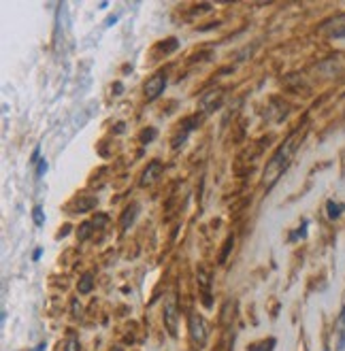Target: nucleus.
<instances>
[{"label":"nucleus","instance_id":"nucleus-1","mask_svg":"<svg viewBox=\"0 0 345 351\" xmlns=\"http://www.w3.org/2000/svg\"><path fill=\"white\" fill-rule=\"evenodd\" d=\"M300 139H303V137H300V130L292 132L290 137H288V141L283 143V145L277 149L275 156L271 158L269 166H267V172H265V188H267V190H271L273 185L277 183V179L283 174V170L288 168V164H290V160L294 158V151H296Z\"/></svg>","mask_w":345,"mask_h":351},{"label":"nucleus","instance_id":"nucleus-2","mask_svg":"<svg viewBox=\"0 0 345 351\" xmlns=\"http://www.w3.org/2000/svg\"><path fill=\"white\" fill-rule=\"evenodd\" d=\"M320 32L326 34V36H345V15H337V17H330L326 19L322 26H320Z\"/></svg>","mask_w":345,"mask_h":351},{"label":"nucleus","instance_id":"nucleus-3","mask_svg":"<svg viewBox=\"0 0 345 351\" xmlns=\"http://www.w3.org/2000/svg\"><path fill=\"white\" fill-rule=\"evenodd\" d=\"M190 334H192V340L196 343V347H205V343H207V326H205V322H202V317H198V315L190 317Z\"/></svg>","mask_w":345,"mask_h":351},{"label":"nucleus","instance_id":"nucleus-4","mask_svg":"<svg viewBox=\"0 0 345 351\" xmlns=\"http://www.w3.org/2000/svg\"><path fill=\"white\" fill-rule=\"evenodd\" d=\"M164 87H166V75L164 73H156L145 83V98L147 100H156L162 92H164Z\"/></svg>","mask_w":345,"mask_h":351},{"label":"nucleus","instance_id":"nucleus-5","mask_svg":"<svg viewBox=\"0 0 345 351\" xmlns=\"http://www.w3.org/2000/svg\"><path fill=\"white\" fill-rule=\"evenodd\" d=\"M160 168H162V164L158 162V160H154V162H149V166L145 168V172H143V177H141V185H149L151 181H156L158 179V174H160Z\"/></svg>","mask_w":345,"mask_h":351},{"label":"nucleus","instance_id":"nucleus-6","mask_svg":"<svg viewBox=\"0 0 345 351\" xmlns=\"http://www.w3.org/2000/svg\"><path fill=\"white\" fill-rule=\"evenodd\" d=\"M164 322H166L168 332L175 336L177 334V311H175V304H166V309H164Z\"/></svg>","mask_w":345,"mask_h":351},{"label":"nucleus","instance_id":"nucleus-7","mask_svg":"<svg viewBox=\"0 0 345 351\" xmlns=\"http://www.w3.org/2000/svg\"><path fill=\"white\" fill-rule=\"evenodd\" d=\"M137 213H139V206L135 204L133 209H128L124 215H121V230H128V226L135 222V217H137Z\"/></svg>","mask_w":345,"mask_h":351},{"label":"nucleus","instance_id":"nucleus-8","mask_svg":"<svg viewBox=\"0 0 345 351\" xmlns=\"http://www.w3.org/2000/svg\"><path fill=\"white\" fill-rule=\"evenodd\" d=\"M92 281H94V277L90 275V273H85L83 277H81V281H79V292L81 294H88L90 290H92Z\"/></svg>","mask_w":345,"mask_h":351},{"label":"nucleus","instance_id":"nucleus-9","mask_svg":"<svg viewBox=\"0 0 345 351\" xmlns=\"http://www.w3.org/2000/svg\"><path fill=\"white\" fill-rule=\"evenodd\" d=\"M343 209H345V206H341V204H337V202H328V204H326V213H328L330 220H337L339 215L343 213Z\"/></svg>","mask_w":345,"mask_h":351},{"label":"nucleus","instance_id":"nucleus-10","mask_svg":"<svg viewBox=\"0 0 345 351\" xmlns=\"http://www.w3.org/2000/svg\"><path fill=\"white\" fill-rule=\"evenodd\" d=\"M273 347H275V338H267V340H262L260 345L249 347L247 351H273Z\"/></svg>","mask_w":345,"mask_h":351},{"label":"nucleus","instance_id":"nucleus-11","mask_svg":"<svg viewBox=\"0 0 345 351\" xmlns=\"http://www.w3.org/2000/svg\"><path fill=\"white\" fill-rule=\"evenodd\" d=\"M92 228H94V224L92 222H83V226H81V228H79V239H88V234L90 232H92Z\"/></svg>","mask_w":345,"mask_h":351},{"label":"nucleus","instance_id":"nucleus-12","mask_svg":"<svg viewBox=\"0 0 345 351\" xmlns=\"http://www.w3.org/2000/svg\"><path fill=\"white\" fill-rule=\"evenodd\" d=\"M32 217H34V224L36 226H43L45 217H43V209H40V206H36V209L32 211Z\"/></svg>","mask_w":345,"mask_h":351},{"label":"nucleus","instance_id":"nucleus-13","mask_svg":"<svg viewBox=\"0 0 345 351\" xmlns=\"http://www.w3.org/2000/svg\"><path fill=\"white\" fill-rule=\"evenodd\" d=\"M232 236H228V241H226V245H224V249H222V253H220V262H224L226 257H228V251H230V247H232Z\"/></svg>","mask_w":345,"mask_h":351},{"label":"nucleus","instance_id":"nucleus-14","mask_svg":"<svg viewBox=\"0 0 345 351\" xmlns=\"http://www.w3.org/2000/svg\"><path fill=\"white\" fill-rule=\"evenodd\" d=\"M154 137H156V128H149V130H143V134H141V141L149 143V141H154Z\"/></svg>","mask_w":345,"mask_h":351},{"label":"nucleus","instance_id":"nucleus-15","mask_svg":"<svg viewBox=\"0 0 345 351\" xmlns=\"http://www.w3.org/2000/svg\"><path fill=\"white\" fill-rule=\"evenodd\" d=\"M305 232H307V222L303 224V228H298L296 232H292V234H290V239H292V241H298V236H305Z\"/></svg>","mask_w":345,"mask_h":351},{"label":"nucleus","instance_id":"nucleus-16","mask_svg":"<svg viewBox=\"0 0 345 351\" xmlns=\"http://www.w3.org/2000/svg\"><path fill=\"white\" fill-rule=\"evenodd\" d=\"M45 170H47V162L43 160V162L38 164V177H43V174H45Z\"/></svg>","mask_w":345,"mask_h":351}]
</instances>
